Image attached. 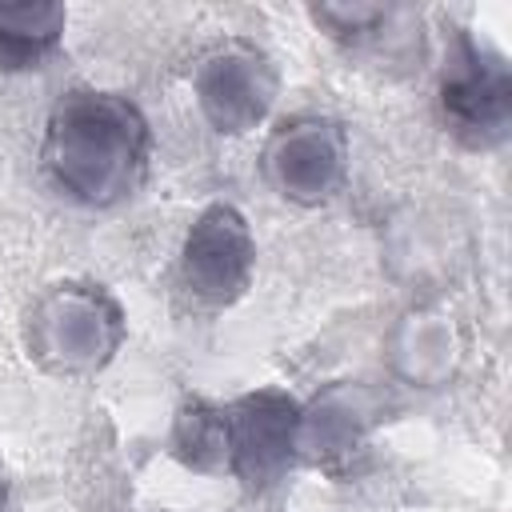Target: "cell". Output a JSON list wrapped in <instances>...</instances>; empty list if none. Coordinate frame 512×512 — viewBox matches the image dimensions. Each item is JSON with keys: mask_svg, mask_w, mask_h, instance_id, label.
Masks as SVG:
<instances>
[{"mask_svg": "<svg viewBox=\"0 0 512 512\" xmlns=\"http://www.w3.org/2000/svg\"><path fill=\"white\" fill-rule=\"evenodd\" d=\"M468 360L464 320L444 300H408L384 332V368L400 388L444 392Z\"/></svg>", "mask_w": 512, "mask_h": 512, "instance_id": "9c48e42d", "label": "cell"}, {"mask_svg": "<svg viewBox=\"0 0 512 512\" xmlns=\"http://www.w3.org/2000/svg\"><path fill=\"white\" fill-rule=\"evenodd\" d=\"M256 276V232L232 200L204 204L176 248V288L196 312L236 308Z\"/></svg>", "mask_w": 512, "mask_h": 512, "instance_id": "8992f818", "label": "cell"}, {"mask_svg": "<svg viewBox=\"0 0 512 512\" xmlns=\"http://www.w3.org/2000/svg\"><path fill=\"white\" fill-rule=\"evenodd\" d=\"M128 340L124 304L96 280H52L44 284L24 316L20 344L32 368L52 380H92L120 356Z\"/></svg>", "mask_w": 512, "mask_h": 512, "instance_id": "7a4b0ae2", "label": "cell"}, {"mask_svg": "<svg viewBox=\"0 0 512 512\" xmlns=\"http://www.w3.org/2000/svg\"><path fill=\"white\" fill-rule=\"evenodd\" d=\"M256 168L276 200L292 208H324L348 188L352 136L344 120L328 112H296L268 128Z\"/></svg>", "mask_w": 512, "mask_h": 512, "instance_id": "277c9868", "label": "cell"}, {"mask_svg": "<svg viewBox=\"0 0 512 512\" xmlns=\"http://www.w3.org/2000/svg\"><path fill=\"white\" fill-rule=\"evenodd\" d=\"M68 32V8L56 0H0V76L44 68Z\"/></svg>", "mask_w": 512, "mask_h": 512, "instance_id": "7c38bea8", "label": "cell"}, {"mask_svg": "<svg viewBox=\"0 0 512 512\" xmlns=\"http://www.w3.org/2000/svg\"><path fill=\"white\" fill-rule=\"evenodd\" d=\"M4 504H8V480H4V468H0V512H4Z\"/></svg>", "mask_w": 512, "mask_h": 512, "instance_id": "5bb4252c", "label": "cell"}, {"mask_svg": "<svg viewBox=\"0 0 512 512\" xmlns=\"http://www.w3.org/2000/svg\"><path fill=\"white\" fill-rule=\"evenodd\" d=\"M168 452L200 476H228V412L216 400H184L168 428Z\"/></svg>", "mask_w": 512, "mask_h": 512, "instance_id": "4fadbf2b", "label": "cell"}, {"mask_svg": "<svg viewBox=\"0 0 512 512\" xmlns=\"http://www.w3.org/2000/svg\"><path fill=\"white\" fill-rule=\"evenodd\" d=\"M304 16L340 52H348L352 60H368L376 68H412L428 52L424 16L404 4L320 0V4H308Z\"/></svg>", "mask_w": 512, "mask_h": 512, "instance_id": "30bf717a", "label": "cell"}, {"mask_svg": "<svg viewBox=\"0 0 512 512\" xmlns=\"http://www.w3.org/2000/svg\"><path fill=\"white\" fill-rule=\"evenodd\" d=\"M296 408L300 400L284 388H252L224 404L228 412V480L248 492L284 484L296 468Z\"/></svg>", "mask_w": 512, "mask_h": 512, "instance_id": "52a82bcc", "label": "cell"}, {"mask_svg": "<svg viewBox=\"0 0 512 512\" xmlns=\"http://www.w3.org/2000/svg\"><path fill=\"white\" fill-rule=\"evenodd\" d=\"M152 164V124L128 92L72 84L64 88L40 136V168L48 184L76 208H124Z\"/></svg>", "mask_w": 512, "mask_h": 512, "instance_id": "6da1fadb", "label": "cell"}, {"mask_svg": "<svg viewBox=\"0 0 512 512\" xmlns=\"http://www.w3.org/2000/svg\"><path fill=\"white\" fill-rule=\"evenodd\" d=\"M440 128L472 152H496L512 136V64L504 48L468 24H452L436 60Z\"/></svg>", "mask_w": 512, "mask_h": 512, "instance_id": "3957f363", "label": "cell"}, {"mask_svg": "<svg viewBox=\"0 0 512 512\" xmlns=\"http://www.w3.org/2000/svg\"><path fill=\"white\" fill-rule=\"evenodd\" d=\"M188 88L208 132L240 140L268 124L280 100V68L256 40L224 36L196 56Z\"/></svg>", "mask_w": 512, "mask_h": 512, "instance_id": "5b68a950", "label": "cell"}, {"mask_svg": "<svg viewBox=\"0 0 512 512\" xmlns=\"http://www.w3.org/2000/svg\"><path fill=\"white\" fill-rule=\"evenodd\" d=\"M388 264L400 280L412 284V300H440L468 264V236L452 216L412 204L404 216L392 220Z\"/></svg>", "mask_w": 512, "mask_h": 512, "instance_id": "8fae6325", "label": "cell"}, {"mask_svg": "<svg viewBox=\"0 0 512 512\" xmlns=\"http://www.w3.org/2000/svg\"><path fill=\"white\" fill-rule=\"evenodd\" d=\"M392 400L368 380H328L296 408V456L308 468H344L384 428Z\"/></svg>", "mask_w": 512, "mask_h": 512, "instance_id": "ba28073f", "label": "cell"}]
</instances>
